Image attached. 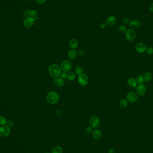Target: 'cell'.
<instances>
[{"instance_id":"26","label":"cell","mask_w":153,"mask_h":153,"mask_svg":"<svg viewBox=\"0 0 153 153\" xmlns=\"http://www.w3.org/2000/svg\"><path fill=\"white\" fill-rule=\"evenodd\" d=\"M7 123V120L5 118L0 116V125H4Z\"/></svg>"},{"instance_id":"4","label":"cell","mask_w":153,"mask_h":153,"mask_svg":"<svg viewBox=\"0 0 153 153\" xmlns=\"http://www.w3.org/2000/svg\"><path fill=\"white\" fill-rule=\"evenodd\" d=\"M89 123L90 126H91L93 129H97L100 126V121L98 116L96 115H93L90 118Z\"/></svg>"},{"instance_id":"1","label":"cell","mask_w":153,"mask_h":153,"mask_svg":"<svg viewBox=\"0 0 153 153\" xmlns=\"http://www.w3.org/2000/svg\"><path fill=\"white\" fill-rule=\"evenodd\" d=\"M48 70L49 74L54 78L59 77L62 73L60 67L55 64H53L49 66Z\"/></svg>"},{"instance_id":"20","label":"cell","mask_w":153,"mask_h":153,"mask_svg":"<svg viewBox=\"0 0 153 153\" xmlns=\"http://www.w3.org/2000/svg\"><path fill=\"white\" fill-rule=\"evenodd\" d=\"M67 78L69 81H74L76 79V74L74 72L70 71L67 74Z\"/></svg>"},{"instance_id":"14","label":"cell","mask_w":153,"mask_h":153,"mask_svg":"<svg viewBox=\"0 0 153 153\" xmlns=\"http://www.w3.org/2000/svg\"><path fill=\"white\" fill-rule=\"evenodd\" d=\"M67 56L70 60H74L77 57V52L75 49H72L68 51Z\"/></svg>"},{"instance_id":"13","label":"cell","mask_w":153,"mask_h":153,"mask_svg":"<svg viewBox=\"0 0 153 153\" xmlns=\"http://www.w3.org/2000/svg\"><path fill=\"white\" fill-rule=\"evenodd\" d=\"M141 22L138 20H133L129 23V26L132 29H137L140 27Z\"/></svg>"},{"instance_id":"5","label":"cell","mask_w":153,"mask_h":153,"mask_svg":"<svg viewBox=\"0 0 153 153\" xmlns=\"http://www.w3.org/2000/svg\"><path fill=\"white\" fill-rule=\"evenodd\" d=\"M78 82L80 85L82 86H86L89 82V78L86 74H81L78 76Z\"/></svg>"},{"instance_id":"34","label":"cell","mask_w":153,"mask_h":153,"mask_svg":"<svg viewBox=\"0 0 153 153\" xmlns=\"http://www.w3.org/2000/svg\"><path fill=\"white\" fill-rule=\"evenodd\" d=\"M123 22L124 24H128L129 23V20L127 18H124L123 19Z\"/></svg>"},{"instance_id":"39","label":"cell","mask_w":153,"mask_h":153,"mask_svg":"<svg viewBox=\"0 0 153 153\" xmlns=\"http://www.w3.org/2000/svg\"><path fill=\"white\" fill-rule=\"evenodd\" d=\"M50 153L49 152H45V153Z\"/></svg>"},{"instance_id":"19","label":"cell","mask_w":153,"mask_h":153,"mask_svg":"<svg viewBox=\"0 0 153 153\" xmlns=\"http://www.w3.org/2000/svg\"><path fill=\"white\" fill-rule=\"evenodd\" d=\"M63 149L60 146L57 145L53 148L51 151V153H62Z\"/></svg>"},{"instance_id":"6","label":"cell","mask_w":153,"mask_h":153,"mask_svg":"<svg viewBox=\"0 0 153 153\" xmlns=\"http://www.w3.org/2000/svg\"><path fill=\"white\" fill-rule=\"evenodd\" d=\"M126 99L128 102L130 103H134L138 100V96L134 92H130L126 96Z\"/></svg>"},{"instance_id":"27","label":"cell","mask_w":153,"mask_h":153,"mask_svg":"<svg viewBox=\"0 0 153 153\" xmlns=\"http://www.w3.org/2000/svg\"><path fill=\"white\" fill-rule=\"evenodd\" d=\"M93 131V128L90 126H87L86 129V132L88 134H90L92 133Z\"/></svg>"},{"instance_id":"31","label":"cell","mask_w":153,"mask_h":153,"mask_svg":"<svg viewBox=\"0 0 153 153\" xmlns=\"http://www.w3.org/2000/svg\"><path fill=\"white\" fill-rule=\"evenodd\" d=\"M30 11L29 10H26L23 13V15L25 17H26V18L27 17H30Z\"/></svg>"},{"instance_id":"8","label":"cell","mask_w":153,"mask_h":153,"mask_svg":"<svg viewBox=\"0 0 153 153\" xmlns=\"http://www.w3.org/2000/svg\"><path fill=\"white\" fill-rule=\"evenodd\" d=\"M10 133V126L4 125L0 127V136L2 137H8Z\"/></svg>"},{"instance_id":"23","label":"cell","mask_w":153,"mask_h":153,"mask_svg":"<svg viewBox=\"0 0 153 153\" xmlns=\"http://www.w3.org/2000/svg\"><path fill=\"white\" fill-rule=\"evenodd\" d=\"M75 73L78 75H79L81 74H83V68L81 66H78L76 67L75 69Z\"/></svg>"},{"instance_id":"3","label":"cell","mask_w":153,"mask_h":153,"mask_svg":"<svg viewBox=\"0 0 153 153\" xmlns=\"http://www.w3.org/2000/svg\"><path fill=\"white\" fill-rule=\"evenodd\" d=\"M60 68L63 72L68 73L72 68V63L68 60H63L60 64Z\"/></svg>"},{"instance_id":"15","label":"cell","mask_w":153,"mask_h":153,"mask_svg":"<svg viewBox=\"0 0 153 153\" xmlns=\"http://www.w3.org/2000/svg\"><path fill=\"white\" fill-rule=\"evenodd\" d=\"M53 82L54 84L58 87H62L65 85L64 80L60 77H57L54 78L53 80Z\"/></svg>"},{"instance_id":"40","label":"cell","mask_w":153,"mask_h":153,"mask_svg":"<svg viewBox=\"0 0 153 153\" xmlns=\"http://www.w3.org/2000/svg\"></svg>"},{"instance_id":"18","label":"cell","mask_w":153,"mask_h":153,"mask_svg":"<svg viewBox=\"0 0 153 153\" xmlns=\"http://www.w3.org/2000/svg\"><path fill=\"white\" fill-rule=\"evenodd\" d=\"M127 83L129 86L132 87H135L137 84V80L133 77L129 78L127 81Z\"/></svg>"},{"instance_id":"9","label":"cell","mask_w":153,"mask_h":153,"mask_svg":"<svg viewBox=\"0 0 153 153\" xmlns=\"http://www.w3.org/2000/svg\"><path fill=\"white\" fill-rule=\"evenodd\" d=\"M147 48L146 44L142 42H139L137 43L135 46L136 51L139 53H143L145 52Z\"/></svg>"},{"instance_id":"33","label":"cell","mask_w":153,"mask_h":153,"mask_svg":"<svg viewBox=\"0 0 153 153\" xmlns=\"http://www.w3.org/2000/svg\"><path fill=\"white\" fill-rule=\"evenodd\" d=\"M84 54H85L84 51L82 49L78 50V51L77 52V54L79 55L80 56H83L84 55Z\"/></svg>"},{"instance_id":"21","label":"cell","mask_w":153,"mask_h":153,"mask_svg":"<svg viewBox=\"0 0 153 153\" xmlns=\"http://www.w3.org/2000/svg\"><path fill=\"white\" fill-rule=\"evenodd\" d=\"M145 82H149L151 81V80L152 78V75L151 74V73L148 72L145 73L144 75L143 76Z\"/></svg>"},{"instance_id":"29","label":"cell","mask_w":153,"mask_h":153,"mask_svg":"<svg viewBox=\"0 0 153 153\" xmlns=\"http://www.w3.org/2000/svg\"><path fill=\"white\" fill-rule=\"evenodd\" d=\"M146 52L149 55H151L153 53V48L152 47H149L147 48Z\"/></svg>"},{"instance_id":"32","label":"cell","mask_w":153,"mask_h":153,"mask_svg":"<svg viewBox=\"0 0 153 153\" xmlns=\"http://www.w3.org/2000/svg\"><path fill=\"white\" fill-rule=\"evenodd\" d=\"M46 1L47 0H36V2L38 4H44Z\"/></svg>"},{"instance_id":"10","label":"cell","mask_w":153,"mask_h":153,"mask_svg":"<svg viewBox=\"0 0 153 153\" xmlns=\"http://www.w3.org/2000/svg\"><path fill=\"white\" fill-rule=\"evenodd\" d=\"M35 20L31 17H27L23 21V24L25 27L27 28H30L33 26L35 23Z\"/></svg>"},{"instance_id":"16","label":"cell","mask_w":153,"mask_h":153,"mask_svg":"<svg viewBox=\"0 0 153 153\" xmlns=\"http://www.w3.org/2000/svg\"><path fill=\"white\" fill-rule=\"evenodd\" d=\"M116 19L115 17L113 16H110L107 19L106 24L108 26L112 27L114 26L116 23Z\"/></svg>"},{"instance_id":"37","label":"cell","mask_w":153,"mask_h":153,"mask_svg":"<svg viewBox=\"0 0 153 153\" xmlns=\"http://www.w3.org/2000/svg\"><path fill=\"white\" fill-rule=\"evenodd\" d=\"M149 9L150 11L153 13V3H151L149 7Z\"/></svg>"},{"instance_id":"25","label":"cell","mask_w":153,"mask_h":153,"mask_svg":"<svg viewBox=\"0 0 153 153\" xmlns=\"http://www.w3.org/2000/svg\"><path fill=\"white\" fill-rule=\"evenodd\" d=\"M136 80H137V83H138L139 84H142V83L144 82V77L142 75H139L137 76Z\"/></svg>"},{"instance_id":"17","label":"cell","mask_w":153,"mask_h":153,"mask_svg":"<svg viewBox=\"0 0 153 153\" xmlns=\"http://www.w3.org/2000/svg\"><path fill=\"white\" fill-rule=\"evenodd\" d=\"M78 45V42L77 40L75 38H72L69 41V46L72 49H75L76 48Z\"/></svg>"},{"instance_id":"35","label":"cell","mask_w":153,"mask_h":153,"mask_svg":"<svg viewBox=\"0 0 153 153\" xmlns=\"http://www.w3.org/2000/svg\"><path fill=\"white\" fill-rule=\"evenodd\" d=\"M107 27V24L104 23V22H102V23L100 25V28H101V29H105V28H106Z\"/></svg>"},{"instance_id":"7","label":"cell","mask_w":153,"mask_h":153,"mask_svg":"<svg viewBox=\"0 0 153 153\" xmlns=\"http://www.w3.org/2000/svg\"><path fill=\"white\" fill-rule=\"evenodd\" d=\"M125 36L126 38L128 41L131 42L134 41L136 38V33L134 30L128 29L126 32Z\"/></svg>"},{"instance_id":"2","label":"cell","mask_w":153,"mask_h":153,"mask_svg":"<svg viewBox=\"0 0 153 153\" xmlns=\"http://www.w3.org/2000/svg\"><path fill=\"white\" fill-rule=\"evenodd\" d=\"M47 101L51 104H57L60 99V97L57 92L52 91L49 92L46 96Z\"/></svg>"},{"instance_id":"22","label":"cell","mask_w":153,"mask_h":153,"mask_svg":"<svg viewBox=\"0 0 153 153\" xmlns=\"http://www.w3.org/2000/svg\"><path fill=\"white\" fill-rule=\"evenodd\" d=\"M128 101L125 99H122L119 103V106L121 108L124 109L128 106Z\"/></svg>"},{"instance_id":"24","label":"cell","mask_w":153,"mask_h":153,"mask_svg":"<svg viewBox=\"0 0 153 153\" xmlns=\"http://www.w3.org/2000/svg\"><path fill=\"white\" fill-rule=\"evenodd\" d=\"M118 30L119 31L122 33H125L127 31V28L126 27L125 25H121L118 28Z\"/></svg>"},{"instance_id":"36","label":"cell","mask_w":153,"mask_h":153,"mask_svg":"<svg viewBox=\"0 0 153 153\" xmlns=\"http://www.w3.org/2000/svg\"><path fill=\"white\" fill-rule=\"evenodd\" d=\"M115 150L113 148H110L108 151V153H115Z\"/></svg>"},{"instance_id":"28","label":"cell","mask_w":153,"mask_h":153,"mask_svg":"<svg viewBox=\"0 0 153 153\" xmlns=\"http://www.w3.org/2000/svg\"><path fill=\"white\" fill-rule=\"evenodd\" d=\"M37 14H38V13L36 10H32L30 11V17H31L33 18L36 17H37Z\"/></svg>"},{"instance_id":"38","label":"cell","mask_w":153,"mask_h":153,"mask_svg":"<svg viewBox=\"0 0 153 153\" xmlns=\"http://www.w3.org/2000/svg\"><path fill=\"white\" fill-rule=\"evenodd\" d=\"M28 1H33V0H27Z\"/></svg>"},{"instance_id":"30","label":"cell","mask_w":153,"mask_h":153,"mask_svg":"<svg viewBox=\"0 0 153 153\" xmlns=\"http://www.w3.org/2000/svg\"><path fill=\"white\" fill-rule=\"evenodd\" d=\"M60 76V78H62L63 79H66V78H67V74L66 72H63L62 73H61Z\"/></svg>"},{"instance_id":"12","label":"cell","mask_w":153,"mask_h":153,"mask_svg":"<svg viewBox=\"0 0 153 153\" xmlns=\"http://www.w3.org/2000/svg\"><path fill=\"white\" fill-rule=\"evenodd\" d=\"M92 134V136L93 138L96 140H99L101 139L102 137V132L98 129H95L93 130Z\"/></svg>"},{"instance_id":"11","label":"cell","mask_w":153,"mask_h":153,"mask_svg":"<svg viewBox=\"0 0 153 153\" xmlns=\"http://www.w3.org/2000/svg\"><path fill=\"white\" fill-rule=\"evenodd\" d=\"M137 94L140 96L144 95L146 92L147 88L145 85L142 84H140L137 86L136 88Z\"/></svg>"}]
</instances>
